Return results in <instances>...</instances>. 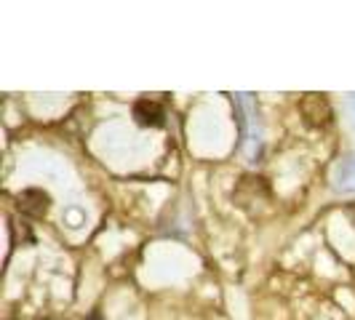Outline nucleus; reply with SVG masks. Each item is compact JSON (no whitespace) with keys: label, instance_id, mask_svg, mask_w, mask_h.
I'll return each mask as SVG.
<instances>
[{"label":"nucleus","instance_id":"obj_1","mask_svg":"<svg viewBox=\"0 0 355 320\" xmlns=\"http://www.w3.org/2000/svg\"><path fill=\"white\" fill-rule=\"evenodd\" d=\"M304 115V123L313 125V128H326L331 123V107H329V99L326 96H318V94H307L300 105Z\"/></svg>","mask_w":355,"mask_h":320},{"label":"nucleus","instance_id":"obj_2","mask_svg":"<svg viewBox=\"0 0 355 320\" xmlns=\"http://www.w3.org/2000/svg\"><path fill=\"white\" fill-rule=\"evenodd\" d=\"M331 181H334L337 193L355 195V155H345L337 160V166L331 171Z\"/></svg>","mask_w":355,"mask_h":320},{"label":"nucleus","instance_id":"obj_3","mask_svg":"<svg viewBox=\"0 0 355 320\" xmlns=\"http://www.w3.org/2000/svg\"><path fill=\"white\" fill-rule=\"evenodd\" d=\"M134 121L142 128H160L166 123V109L153 99H139L134 105Z\"/></svg>","mask_w":355,"mask_h":320},{"label":"nucleus","instance_id":"obj_4","mask_svg":"<svg viewBox=\"0 0 355 320\" xmlns=\"http://www.w3.org/2000/svg\"><path fill=\"white\" fill-rule=\"evenodd\" d=\"M51 208V197L43 190H24L19 195V211L27 216H46Z\"/></svg>","mask_w":355,"mask_h":320},{"label":"nucleus","instance_id":"obj_5","mask_svg":"<svg viewBox=\"0 0 355 320\" xmlns=\"http://www.w3.org/2000/svg\"><path fill=\"white\" fill-rule=\"evenodd\" d=\"M347 109H350V121L355 125V94H350V99H347Z\"/></svg>","mask_w":355,"mask_h":320},{"label":"nucleus","instance_id":"obj_6","mask_svg":"<svg viewBox=\"0 0 355 320\" xmlns=\"http://www.w3.org/2000/svg\"><path fill=\"white\" fill-rule=\"evenodd\" d=\"M347 219H350V224L355 227V206H350V208H347Z\"/></svg>","mask_w":355,"mask_h":320}]
</instances>
